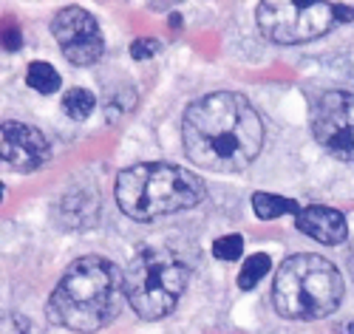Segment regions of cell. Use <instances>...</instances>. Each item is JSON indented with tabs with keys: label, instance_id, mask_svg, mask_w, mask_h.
Wrapping results in <instances>:
<instances>
[{
	"label": "cell",
	"instance_id": "cell-3",
	"mask_svg": "<svg viewBox=\"0 0 354 334\" xmlns=\"http://www.w3.org/2000/svg\"><path fill=\"white\" fill-rule=\"evenodd\" d=\"M116 204L133 221H153L159 216H173L196 207L204 198V181L167 162L133 165L116 176Z\"/></svg>",
	"mask_w": 354,
	"mask_h": 334
},
{
	"label": "cell",
	"instance_id": "cell-6",
	"mask_svg": "<svg viewBox=\"0 0 354 334\" xmlns=\"http://www.w3.org/2000/svg\"><path fill=\"white\" fill-rule=\"evenodd\" d=\"M263 37L281 46L306 43L326 35L335 20V3H301V0H263L255 9Z\"/></svg>",
	"mask_w": 354,
	"mask_h": 334
},
{
	"label": "cell",
	"instance_id": "cell-13",
	"mask_svg": "<svg viewBox=\"0 0 354 334\" xmlns=\"http://www.w3.org/2000/svg\"><path fill=\"white\" fill-rule=\"evenodd\" d=\"M94 108H97V100H94L91 91H85V88H71L68 94L63 97V111H66V116H71V119L91 116Z\"/></svg>",
	"mask_w": 354,
	"mask_h": 334
},
{
	"label": "cell",
	"instance_id": "cell-16",
	"mask_svg": "<svg viewBox=\"0 0 354 334\" xmlns=\"http://www.w3.org/2000/svg\"><path fill=\"white\" fill-rule=\"evenodd\" d=\"M159 48H162V46H159V40L145 37V40H136V43L131 46V57H133V59H151Z\"/></svg>",
	"mask_w": 354,
	"mask_h": 334
},
{
	"label": "cell",
	"instance_id": "cell-4",
	"mask_svg": "<svg viewBox=\"0 0 354 334\" xmlns=\"http://www.w3.org/2000/svg\"><path fill=\"white\" fill-rule=\"evenodd\" d=\"M343 300L340 269L323 255H292L281 263L272 284V303L289 320H320Z\"/></svg>",
	"mask_w": 354,
	"mask_h": 334
},
{
	"label": "cell",
	"instance_id": "cell-9",
	"mask_svg": "<svg viewBox=\"0 0 354 334\" xmlns=\"http://www.w3.org/2000/svg\"><path fill=\"white\" fill-rule=\"evenodd\" d=\"M0 156H3V165H9L17 173H32L40 170L48 156H51V147L46 142V136L32 128V125H23V122H3V131H0Z\"/></svg>",
	"mask_w": 354,
	"mask_h": 334
},
{
	"label": "cell",
	"instance_id": "cell-11",
	"mask_svg": "<svg viewBox=\"0 0 354 334\" xmlns=\"http://www.w3.org/2000/svg\"><path fill=\"white\" fill-rule=\"evenodd\" d=\"M252 210H255V216L261 221L281 219V216H286V212H295V216L301 212V207L292 198H281V196H270V193H255L252 196Z\"/></svg>",
	"mask_w": 354,
	"mask_h": 334
},
{
	"label": "cell",
	"instance_id": "cell-19",
	"mask_svg": "<svg viewBox=\"0 0 354 334\" xmlns=\"http://www.w3.org/2000/svg\"><path fill=\"white\" fill-rule=\"evenodd\" d=\"M3 46H6V51H17V48H20V35H17V28H6Z\"/></svg>",
	"mask_w": 354,
	"mask_h": 334
},
{
	"label": "cell",
	"instance_id": "cell-10",
	"mask_svg": "<svg viewBox=\"0 0 354 334\" xmlns=\"http://www.w3.org/2000/svg\"><path fill=\"white\" fill-rule=\"evenodd\" d=\"M295 227L301 232H306L309 238L320 241V244H343L346 235H348V227H346V216L335 207H320V204H312V207H304L298 216H295Z\"/></svg>",
	"mask_w": 354,
	"mask_h": 334
},
{
	"label": "cell",
	"instance_id": "cell-2",
	"mask_svg": "<svg viewBox=\"0 0 354 334\" xmlns=\"http://www.w3.org/2000/svg\"><path fill=\"white\" fill-rule=\"evenodd\" d=\"M125 275L100 258H77L48 297V320L71 331H97L122 312Z\"/></svg>",
	"mask_w": 354,
	"mask_h": 334
},
{
	"label": "cell",
	"instance_id": "cell-7",
	"mask_svg": "<svg viewBox=\"0 0 354 334\" xmlns=\"http://www.w3.org/2000/svg\"><path fill=\"white\" fill-rule=\"evenodd\" d=\"M312 131L317 145L335 159L354 162V94L326 91L312 105Z\"/></svg>",
	"mask_w": 354,
	"mask_h": 334
},
{
	"label": "cell",
	"instance_id": "cell-18",
	"mask_svg": "<svg viewBox=\"0 0 354 334\" xmlns=\"http://www.w3.org/2000/svg\"><path fill=\"white\" fill-rule=\"evenodd\" d=\"M335 20L337 23L354 20V3H335Z\"/></svg>",
	"mask_w": 354,
	"mask_h": 334
},
{
	"label": "cell",
	"instance_id": "cell-1",
	"mask_svg": "<svg viewBox=\"0 0 354 334\" xmlns=\"http://www.w3.org/2000/svg\"><path fill=\"white\" fill-rule=\"evenodd\" d=\"M182 139L196 165L216 173H235L261 154L263 125L247 97L216 91L185 111Z\"/></svg>",
	"mask_w": 354,
	"mask_h": 334
},
{
	"label": "cell",
	"instance_id": "cell-12",
	"mask_svg": "<svg viewBox=\"0 0 354 334\" xmlns=\"http://www.w3.org/2000/svg\"><path fill=\"white\" fill-rule=\"evenodd\" d=\"M26 82H28V88H35L37 94H54V91L60 88V74H57L54 66L40 63V59H37V63L28 66Z\"/></svg>",
	"mask_w": 354,
	"mask_h": 334
},
{
	"label": "cell",
	"instance_id": "cell-5",
	"mask_svg": "<svg viewBox=\"0 0 354 334\" xmlns=\"http://www.w3.org/2000/svg\"><path fill=\"white\" fill-rule=\"evenodd\" d=\"M187 289V266L170 250L147 247L125 272V295L142 320H159L176 309Z\"/></svg>",
	"mask_w": 354,
	"mask_h": 334
},
{
	"label": "cell",
	"instance_id": "cell-14",
	"mask_svg": "<svg viewBox=\"0 0 354 334\" xmlns=\"http://www.w3.org/2000/svg\"><path fill=\"white\" fill-rule=\"evenodd\" d=\"M270 266H272L270 255L255 252L252 258H247V263H244L241 272H239V286H241V289H252V286L270 272Z\"/></svg>",
	"mask_w": 354,
	"mask_h": 334
},
{
	"label": "cell",
	"instance_id": "cell-8",
	"mask_svg": "<svg viewBox=\"0 0 354 334\" xmlns=\"http://www.w3.org/2000/svg\"><path fill=\"white\" fill-rule=\"evenodd\" d=\"M51 32H54V40L60 43L66 59L74 66H91L105 51V40H102L97 17L80 6H68L57 12Z\"/></svg>",
	"mask_w": 354,
	"mask_h": 334
},
{
	"label": "cell",
	"instance_id": "cell-15",
	"mask_svg": "<svg viewBox=\"0 0 354 334\" xmlns=\"http://www.w3.org/2000/svg\"><path fill=\"white\" fill-rule=\"evenodd\" d=\"M241 252H244V238L241 235H224L213 244V255L218 261H235V258H241Z\"/></svg>",
	"mask_w": 354,
	"mask_h": 334
},
{
	"label": "cell",
	"instance_id": "cell-17",
	"mask_svg": "<svg viewBox=\"0 0 354 334\" xmlns=\"http://www.w3.org/2000/svg\"><path fill=\"white\" fill-rule=\"evenodd\" d=\"M3 334H35V331H32V326H28L23 317L9 315V317H3Z\"/></svg>",
	"mask_w": 354,
	"mask_h": 334
}]
</instances>
